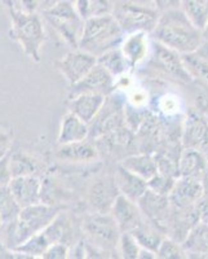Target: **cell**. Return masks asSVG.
I'll return each mask as SVG.
<instances>
[{
	"instance_id": "obj_1",
	"label": "cell",
	"mask_w": 208,
	"mask_h": 259,
	"mask_svg": "<svg viewBox=\"0 0 208 259\" xmlns=\"http://www.w3.org/2000/svg\"><path fill=\"white\" fill-rule=\"evenodd\" d=\"M151 36L155 41L180 55L194 52L204 41L202 29L195 26L180 7L161 12Z\"/></svg>"
},
{
	"instance_id": "obj_2",
	"label": "cell",
	"mask_w": 208,
	"mask_h": 259,
	"mask_svg": "<svg viewBox=\"0 0 208 259\" xmlns=\"http://www.w3.org/2000/svg\"><path fill=\"white\" fill-rule=\"evenodd\" d=\"M61 210V207L43 201L22 207L17 219L3 223L0 240L11 250H16L26 240L49 226Z\"/></svg>"
},
{
	"instance_id": "obj_3",
	"label": "cell",
	"mask_w": 208,
	"mask_h": 259,
	"mask_svg": "<svg viewBox=\"0 0 208 259\" xmlns=\"http://www.w3.org/2000/svg\"><path fill=\"white\" fill-rule=\"evenodd\" d=\"M124 35L113 13L94 16L85 20L78 48L100 57L108 51L120 47Z\"/></svg>"
},
{
	"instance_id": "obj_4",
	"label": "cell",
	"mask_w": 208,
	"mask_h": 259,
	"mask_svg": "<svg viewBox=\"0 0 208 259\" xmlns=\"http://www.w3.org/2000/svg\"><path fill=\"white\" fill-rule=\"evenodd\" d=\"M84 233L85 254H113L118 253L120 231L112 212L93 211L85 215L82 222ZM87 258V255H85Z\"/></svg>"
},
{
	"instance_id": "obj_5",
	"label": "cell",
	"mask_w": 208,
	"mask_h": 259,
	"mask_svg": "<svg viewBox=\"0 0 208 259\" xmlns=\"http://www.w3.org/2000/svg\"><path fill=\"white\" fill-rule=\"evenodd\" d=\"M12 27L9 35L17 41L24 53L32 61H40V50L45 40L43 21L39 13H22L9 9Z\"/></svg>"
},
{
	"instance_id": "obj_6",
	"label": "cell",
	"mask_w": 208,
	"mask_h": 259,
	"mask_svg": "<svg viewBox=\"0 0 208 259\" xmlns=\"http://www.w3.org/2000/svg\"><path fill=\"white\" fill-rule=\"evenodd\" d=\"M53 30L74 50L79 46L85 21L80 17L75 4L70 0H59L41 12Z\"/></svg>"
},
{
	"instance_id": "obj_7",
	"label": "cell",
	"mask_w": 208,
	"mask_h": 259,
	"mask_svg": "<svg viewBox=\"0 0 208 259\" xmlns=\"http://www.w3.org/2000/svg\"><path fill=\"white\" fill-rule=\"evenodd\" d=\"M113 16L124 34L145 31L151 34L158 24L161 11L155 6L136 3L133 0H122L114 4Z\"/></svg>"
},
{
	"instance_id": "obj_8",
	"label": "cell",
	"mask_w": 208,
	"mask_h": 259,
	"mask_svg": "<svg viewBox=\"0 0 208 259\" xmlns=\"http://www.w3.org/2000/svg\"><path fill=\"white\" fill-rule=\"evenodd\" d=\"M147 64L150 68L168 79L181 84H189L193 82V78L185 68L182 55L155 40L151 47V55L147 59Z\"/></svg>"
},
{
	"instance_id": "obj_9",
	"label": "cell",
	"mask_w": 208,
	"mask_h": 259,
	"mask_svg": "<svg viewBox=\"0 0 208 259\" xmlns=\"http://www.w3.org/2000/svg\"><path fill=\"white\" fill-rule=\"evenodd\" d=\"M126 101L115 96L114 92L106 96L101 110L89 123V139L96 140L100 136L126 127Z\"/></svg>"
},
{
	"instance_id": "obj_10",
	"label": "cell",
	"mask_w": 208,
	"mask_h": 259,
	"mask_svg": "<svg viewBox=\"0 0 208 259\" xmlns=\"http://www.w3.org/2000/svg\"><path fill=\"white\" fill-rule=\"evenodd\" d=\"M181 143L208 157V118L200 110H189L181 126Z\"/></svg>"
},
{
	"instance_id": "obj_11",
	"label": "cell",
	"mask_w": 208,
	"mask_h": 259,
	"mask_svg": "<svg viewBox=\"0 0 208 259\" xmlns=\"http://www.w3.org/2000/svg\"><path fill=\"white\" fill-rule=\"evenodd\" d=\"M117 79L109 73L102 65L97 62L84 78L70 85L69 99L80 94H101L109 96L115 91Z\"/></svg>"
},
{
	"instance_id": "obj_12",
	"label": "cell",
	"mask_w": 208,
	"mask_h": 259,
	"mask_svg": "<svg viewBox=\"0 0 208 259\" xmlns=\"http://www.w3.org/2000/svg\"><path fill=\"white\" fill-rule=\"evenodd\" d=\"M96 64V56L76 48V50L66 53L61 60H59L56 62V68L65 78V80L70 85H73L79 82L82 78H84Z\"/></svg>"
},
{
	"instance_id": "obj_13",
	"label": "cell",
	"mask_w": 208,
	"mask_h": 259,
	"mask_svg": "<svg viewBox=\"0 0 208 259\" xmlns=\"http://www.w3.org/2000/svg\"><path fill=\"white\" fill-rule=\"evenodd\" d=\"M137 203L145 218L152 224H155L159 230L164 232V226L167 223V219L172 210V203L168 196L155 193L147 188V191L137 201Z\"/></svg>"
},
{
	"instance_id": "obj_14",
	"label": "cell",
	"mask_w": 208,
	"mask_h": 259,
	"mask_svg": "<svg viewBox=\"0 0 208 259\" xmlns=\"http://www.w3.org/2000/svg\"><path fill=\"white\" fill-rule=\"evenodd\" d=\"M119 194L113 175L112 178L105 177L94 180L89 187L87 198L93 211L110 212Z\"/></svg>"
},
{
	"instance_id": "obj_15",
	"label": "cell",
	"mask_w": 208,
	"mask_h": 259,
	"mask_svg": "<svg viewBox=\"0 0 208 259\" xmlns=\"http://www.w3.org/2000/svg\"><path fill=\"white\" fill-rule=\"evenodd\" d=\"M9 189L21 209L43 201V183L38 175L15 177L9 183Z\"/></svg>"
},
{
	"instance_id": "obj_16",
	"label": "cell",
	"mask_w": 208,
	"mask_h": 259,
	"mask_svg": "<svg viewBox=\"0 0 208 259\" xmlns=\"http://www.w3.org/2000/svg\"><path fill=\"white\" fill-rule=\"evenodd\" d=\"M203 197V187L200 179L188 177H179L173 184L172 191L168 194L172 206L185 209L195 206Z\"/></svg>"
},
{
	"instance_id": "obj_17",
	"label": "cell",
	"mask_w": 208,
	"mask_h": 259,
	"mask_svg": "<svg viewBox=\"0 0 208 259\" xmlns=\"http://www.w3.org/2000/svg\"><path fill=\"white\" fill-rule=\"evenodd\" d=\"M110 212L117 221L122 232H133L145 221V217L138 203L136 201L129 200L123 194L118 196Z\"/></svg>"
},
{
	"instance_id": "obj_18",
	"label": "cell",
	"mask_w": 208,
	"mask_h": 259,
	"mask_svg": "<svg viewBox=\"0 0 208 259\" xmlns=\"http://www.w3.org/2000/svg\"><path fill=\"white\" fill-rule=\"evenodd\" d=\"M150 35L151 34L145 31L129 32L124 35L120 50L128 61L131 69L137 68L138 65L149 59L150 47H151L149 40Z\"/></svg>"
},
{
	"instance_id": "obj_19",
	"label": "cell",
	"mask_w": 208,
	"mask_h": 259,
	"mask_svg": "<svg viewBox=\"0 0 208 259\" xmlns=\"http://www.w3.org/2000/svg\"><path fill=\"white\" fill-rule=\"evenodd\" d=\"M56 157L65 162L87 163V162H93L100 158V152L93 140L85 139L82 142L60 144L56 150Z\"/></svg>"
},
{
	"instance_id": "obj_20",
	"label": "cell",
	"mask_w": 208,
	"mask_h": 259,
	"mask_svg": "<svg viewBox=\"0 0 208 259\" xmlns=\"http://www.w3.org/2000/svg\"><path fill=\"white\" fill-rule=\"evenodd\" d=\"M114 180L119 193L126 196L129 200L136 201V202L147 191L146 180L142 179L138 175H136L132 171H129L128 168H126L124 166L120 165V163L115 168Z\"/></svg>"
},
{
	"instance_id": "obj_21",
	"label": "cell",
	"mask_w": 208,
	"mask_h": 259,
	"mask_svg": "<svg viewBox=\"0 0 208 259\" xmlns=\"http://www.w3.org/2000/svg\"><path fill=\"white\" fill-rule=\"evenodd\" d=\"M105 100V95L80 94L69 99V110L82 118L87 123H91L101 110Z\"/></svg>"
},
{
	"instance_id": "obj_22",
	"label": "cell",
	"mask_w": 208,
	"mask_h": 259,
	"mask_svg": "<svg viewBox=\"0 0 208 259\" xmlns=\"http://www.w3.org/2000/svg\"><path fill=\"white\" fill-rule=\"evenodd\" d=\"M85 139H89V123L68 110V113L62 117L59 138H57L59 145L82 142Z\"/></svg>"
},
{
	"instance_id": "obj_23",
	"label": "cell",
	"mask_w": 208,
	"mask_h": 259,
	"mask_svg": "<svg viewBox=\"0 0 208 259\" xmlns=\"http://www.w3.org/2000/svg\"><path fill=\"white\" fill-rule=\"evenodd\" d=\"M208 165V157L191 148H182L179 161L180 177L200 179Z\"/></svg>"
},
{
	"instance_id": "obj_24",
	"label": "cell",
	"mask_w": 208,
	"mask_h": 259,
	"mask_svg": "<svg viewBox=\"0 0 208 259\" xmlns=\"http://www.w3.org/2000/svg\"><path fill=\"white\" fill-rule=\"evenodd\" d=\"M185 68L189 71L193 80H199L208 85V43L203 41L198 50L191 53L182 55Z\"/></svg>"
},
{
	"instance_id": "obj_25",
	"label": "cell",
	"mask_w": 208,
	"mask_h": 259,
	"mask_svg": "<svg viewBox=\"0 0 208 259\" xmlns=\"http://www.w3.org/2000/svg\"><path fill=\"white\" fill-rule=\"evenodd\" d=\"M120 165L135 172L136 175L141 177L146 182H149L152 177H155L159 172L158 163H157L154 154L145 153V152H140V153L126 157L120 161Z\"/></svg>"
},
{
	"instance_id": "obj_26",
	"label": "cell",
	"mask_w": 208,
	"mask_h": 259,
	"mask_svg": "<svg viewBox=\"0 0 208 259\" xmlns=\"http://www.w3.org/2000/svg\"><path fill=\"white\" fill-rule=\"evenodd\" d=\"M182 246L188 256L208 258V223L199 222L193 227L186 239L182 241Z\"/></svg>"
},
{
	"instance_id": "obj_27",
	"label": "cell",
	"mask_w": 208,
	"mask_h": 259,
	"mask_svg": "<svg viewBox=\"0 0 208 259\" xmlns=\"http://www.w3.org/2000/svg\"><path fill=\"white\" fill-rule=\"evenodd\" d=\"M131 233L135 236L141 247L154 251V253H157L159 245L162 244L163 239L166 237L163 231L159 230L155 224H152L146 218Z\"/></svg>"
},
{
	"instance_id": "obj_28",
	"label": "cell",
	"mask_w": 208,
	"mask_h": 259,
	"mask_svg": "<svg viewBox=\"0 0 208 259\" xmlns=\"http://www.w3.org/2000/svg\"><path fill=\"white\" fill-rule=\"evenodd\" d=\"M9 166L13 178L24 175H38L39 161L22 150L9 152Z\"/></svg>"
},
{
	"instance_id": "obj_29",
	"label": "cell",
	"mask_w": 208,
	"mask_h": 259,
	"mask_svg": "<svg viewBox=\"0 0 208 259\" xmlns=\"http://www.w3.org/2000/svg\"><path fill=\"white\" fill-rule=\"evenodd\" d=\"M97 62L102 65L103 68L112 74L115 79H118V78H120L131 70V66H129L126 57H124L120 47L108 51L103 55H101L100 57H97Z\"/></svg>"
},
{
	"instance_id": "obj_30",
	"label": "cell",
	"mask_w": 208,
	"mask_h": 259,
	"mask_svg": "<svg viewBox=\"0 0 208 259\" xmlns=\"http://www.w3.org/2000/svg\"><path fill=\"white\" fill-rule=\"evenodd\" d=\"M75 8L83 20L113 13L114 6L110 0H75Z\"/></svg>"
},
{
	"instance_id": "obj_31",
	"label": "cell",
	"mask_w": 208,
	"mask_h": 259,
	"mask_svg": "<svg viewBox=\"0 0 208 259\" xmlns=\"http://www.w3.org/2000/svg\"><path fill=\"white\" fill-rule=\"evenodd\" d=\"M180 8L195 26L203 29L208 21V0H181Z\"/></svg>"
},
{
	"instance_id": "obj_32",
	"label": "cell",
	"mask_w": 208,
	"mask_h": 259,
	"mask_svg": "<svg viewBox=\"0 0 208 259\" xmlns=\"http://www.w3.org/2000/svg\"><path fill=\"white\" fill-rule=\"evenodd\" d=\"M21 206L13 197L9 186L0 187V217L3 223H8L18 218Z\"/></svg>"
},
{
	"instance_id": "obj_33",
	"label": "cell",
	"mask_w": 208,
	"mask_h": 259,
	"mask_svg": "<svg viewBox=\"0 0 208 259\" xmlns=\"http://www.w3.org/2000/svg\"><path fill=\"white\" fill-rule=\"evenodd\" d=\"M157 258L161 259H182L188 258L181 242L166 236L157 250Z\"/></svg>"
},
{
	"instance_id": "obj_34",
	"label": "cell",
	"mask_w": 208,
	"mask_h": 259,
	"mask_svg": "<svg viewBox=\"0 0 208 259\" xmlns=\"http://www.w3.org/2000/svg\"><path fill=\"white\" fill-rule=\"evenodd\" d=\"M141 246L131 232H122L118 242V254L124 259H138Z\"/></svg>"
},
{
	"instance_id": "obj_35",
	"label": "cell",
	"mask_w": 208,
	"mask_h": 259,
	"mask_svg": "<svg viewBox=\"0 0 208 259\" xmlns=\"http://www.w3.org/2000/svg\"><path fill=\"white\" fill-rule=\"evenodd\" d=\"M176 179L177 178L170 177V175L163 174V172H158L155 177H152L151 179L147 182V188L151 189V191L155 192V193L168 196L170 192L172 191L173 184H175Z\"/></svg>"
},
{
	"instance_id": "obj_36",
	"label": "cell",
	"mask_w": 208,
	"mask_h": 259,
	"mask_svg": "<svg viewBox=\"0 0 208 259\" xmlns=\"http://www.w3.org/2000/svg\"><path fill=\"white\" fill-rule=\"evenodd\" d=\"M13 128L0 122V157L7 156L12 150Z\"/></svg>"
},
{
	"instance_id": "obj_37",
	"label": "cell",
	"mask_w": 208,
	"mask_h": 259,
	"mask_svg": "<svg viewBox=\"0 0 208 259\" xmlns=\"http://www.w3.org/2000/svg\"><path fill=\"white\" fill-rule=\"evenodd\" d=\"M69 251L70 247L65 242H56V244L50 245L47 250L44 251L41 258L44 259H66L69 258Z\"/></svg>"
},
{
	"instance_id": "obj_38",
	"label": "cell",
	"mask_w": 208,
	"mask_h": 259,
	"mask_svg": "<svg viewBox=\"0 0 208 259\" xmlns=\"http://www.w3.org/2000/svg\"><path fill=\"white\" fill-rule=\"evenodd\" d=\"M8 8L22 13H39L40 0H13V3Z\"/></svg>"
},
{
	"instance_id": "obj_39",
	"label": "cell",
	"mask_w": 208,
	"mask_h": 259,
	"mask_svg": "<svg viewBox=\"0 0 208 259\" xmlns=\"http://www.w3.org/2000/svg\"><path fill=\"white\" fill-rule=\"evenodd\" d=\"M9 154V153H8ZM0 157V187L9 186L11 180L13 179L11 166H9V156Z\"/></svg>"
},
{
	"instance_id": "obj_40",
	"label": "cell",
	"mask_w": 208,
	"mask_h": 259,
	"mask_svg": "<svg viewBox=\"0 0 208 259\" xmlns=\"http://www.w3.org/2000/svg\"><path fill=\"white\" fill-rule=\"evenodd\" d=\"M151 2L161 12H163L166 9L177 8V7H180V3H181V0H151Z\"/></svg>"
},
{
	"instance_id": "obj_41",
	"label": "cell",
	"mask_w": 208,
	"mask_h": 259,
	"mask_svg": "<svg viewBox=\"0 0 208 259\" xmlns=\"http://www.w3.org/2000/svg\"><path fill=\"white\" fill-rule=\"evenodd\" d=\"M196 207H198V211L200 215V222H204L208 223V197L203 196L198 203H196Z\"/></svg>"
},
{
	"instance_id": "obj_42",
	"label": "cell",
	"mask_w": 208,
	"mask_h": 259,
	"mask_svg": "<svg viewBox=\"0 0 208 259\" xmlns=\"http://www.w3.org/2000/svg\"><path fill=\"white\" fill-rule=\"evenodd\" d=\"M200 182H202V187H203V196L208 197V165L205 171L203 172L202 178H200Z\"/></svg>"
},
{
	"instance_id": "obj_43",
	"label": "cell",
	"mask_w": 208,
	"mask_h": 259,
	"mask_svg": "<svg viewBox=\"0 0 208 259\" xmlns=\"http://www.w3.org/2000/svg\"><path fill=\"white\" fill-rule=\"evenodd\" d=\"M202 32H203V39H204V41H207L208 43V21H207V24L204 25V27L202 29Z\"/></svg>"
},
{
	"instance_id": "obj_44",
	"label": "cell",
	"mask_w": 208,
	"mask_h": 259,
	"mask_svg": "<svg viewBox=\"0 0 208 259\" xmlns=\"http://www.w3.org/2000/svg\"><path fill=\"white\" fill-rule=\"evenodd\" d=\"M4 2H6L7 7H9V6H11V4L13 3V0H4Z\"/></svg>"
},
{
	"instance_id": "obj_45",
	"label": "cell",
	"mask_w": 208,
	"mask_h": 259,
	"mask_svg": "<svg viewBox=\"0 0 208 259\" xmlns=\"http://www.w3.org/2000/svg\"><path fill=\"white\" fill-rule=\"evenodd\" d=\"M2 227H3V221H2V217H0V233H2ZM2 241V240H0Z\"/></svg>"
},
{
	"instance_id": "obj_46",
	"label": "cell",
	"mask_w": 208,
	"mask_h": 259,
	"mask_svg": "<svg viewBox=\"0 0 208 259\" xmlns=\"http://www.w3.org/2000/svg\"><path fill=\"white\" fill-rule=\"evenodd\" d=\"M70 2H73V3H74V2H75V0H70Z\"/></svg>"
}]
</instances>
